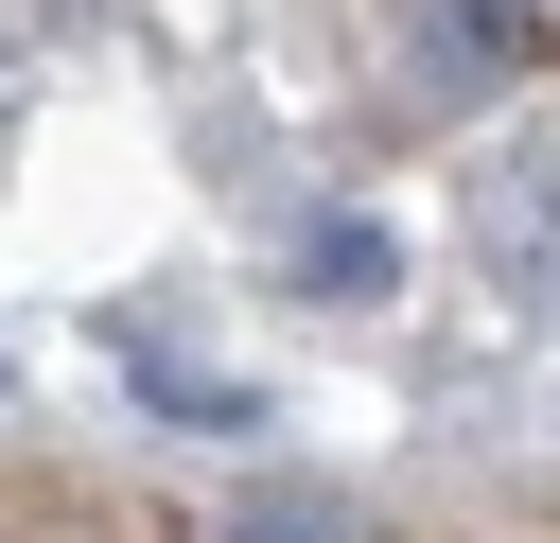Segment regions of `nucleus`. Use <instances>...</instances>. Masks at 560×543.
<instances>
[{"label": "nucleus", "mask_w": 560, "mask_h": 543, "mask_svg": "<svg viewBox=\"0 0 560 543\" xmlns=\"http://www.w3.org/2000/svg\"><path fill=\"white\" fill-rule=\"evenodd\" d=\"M0 403H18V350H0Z\"/></svg>", "instance_id": "nucleus-3"}, {"label": "nucleus", "mask_w": 560, "mask_h": 543, "mask_svg": "<svg viewBox=\"0 0 560 543\" xmlns=\"http://www.w3.org/2000/svg\"><path fill=\"white\" fill-rule=\"evenodd\" d=\"M298 280H315V298H385V280H402V245H385L368 210H315V228H298Z\"/></svg>", "instance_id": "nucleus-2"}, {"label": "nucleus", "mask_w": 560, "mask_h": 543, "mask_svg": "<svg viewBox=\"0 0 560 543\" xmlns=\"http://www.w3.org/2000/svg\"><path fill=\"white\" fill-rule=\"evenodd\" d=\"M210 543H368V525H350V490H298V473H245V490L210 508Z\"/></svg>", "instance_id": "nucleus-1"}]
</instances>
